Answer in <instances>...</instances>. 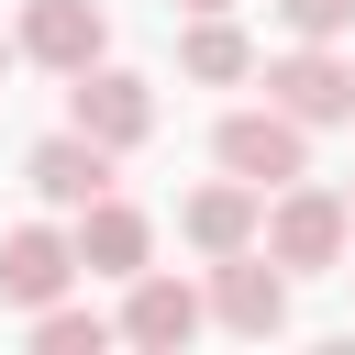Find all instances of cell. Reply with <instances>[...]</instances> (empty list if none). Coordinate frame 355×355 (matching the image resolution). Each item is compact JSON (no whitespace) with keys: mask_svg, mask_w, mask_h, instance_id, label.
Returning <instances> with one entry per match:
<instances>
[{"mask_svg":"<svg viewBox=\"0 0 355 355\" xmlns=\"http://www.w3.org/2000/svg\"><path fill=\"white\" fill-rule=\"evenodd\" d=\"M344 277H355V244H344Z\"/></svg>","mask_w":355,"mask_h":355,"instance_id":"17","label":"cell"},{"mask_svg":"<svg viewBox=\"0 0 355 355\" xmlns=\"http://www.w3.org/2000/svg\"><path fill=\"white\" fill-rule=\"evenodd\" d=\"M344 200H355V189H344Z\"/></svg>","mask_w":355,"mask_h":355,"instance_id":"18","label":"cell"},{"mask_svg":"<svg viewBox=\"0 0 355 355\" xmlns=\"http://www.w3.org/2000/svg\"><path fill=\"white\" fill-rule=\"evenodd\" d=\"M67 244H78V277H133V266H155V222H144L133 200H111V189L67 222Z\"/></svg>","mask_w":355,"mask_h":355,"instance_id":"9","label":"cell"},{"mask_svg":"<svg viewBox=\"0 0 355 355\" xmlns=\"http://www.w3.org/2000/svg\"><path fill=\"white\" fill-rule=\"evenodd\" d=\"M211 322L222 333H244V344H266V333H288V266L266 255V244H244V255H211Z\"/></svg>","mask_w":355,"mask_h":355,"instance_id":"4","label":"cell"},{"mask_svg":"<svg viewBox=\"0 0 355 355\" xmlns=\"http://www.w3.org/2000/svg\"><path fill=\"white\" fill-rule=\"evenodd\" d=\"M33 67H55V78H78V67H100L111 55V11L100 0H22V33H11Z\"/></svg>","mask_w":355,"mask_h":355,"instance_id":"8","label":"cell"},{"mask_svg":"<svg viewBox=\"0 0 355 355\" xmlns=\"http://www.w3.org/2000/svg\"><path fill=\"white\" fill-rule=\"evenodd\" d=\"M200 322H211V300H200L189 277H166V266H133V277H122V322H111L122 344H144V355H178Z\"/></svg>","mask_w":355,"mask_h":355,"instance_id":"6","label":"cell"},{"mask_svg":"<svg viewBox=\"0 0 355 355\" xmlns=\"http://www.w3.org/2000/svg\"><path fill=\"white\" fill-rule=\"evenodd\" d=\"M67 288H78V244L55 222H11L0 233V311H44Z\"/></svg>","mask_w":355,"mask_h":355,"instance_id":"7","label":"cell"},{"mask_svg":"<svg viewBox=\"0 0 355 355\" xmlns=\"http://www.w3.org/2000/svg\"><path fill=\"white\" fill-rule=\"evenodd\" d=\"M255 244H266L288 277H333V266H344V244H355V200H344V189H311V178H288V189H266V222H255Z\"/></svg>","mask_w":355,"mask_h":355,"instance_id":"1","label":"cell"},{"mask_svg":"<svg viewBox=\"0 0 355 355\" xmlns=\"http://www.w3.org/2000/svg\"><path fill=\"white\" fill-rule=\"evenodd\" d=\"M178 78H200V89H233V78H255V44H244V22H233V11H189V33H178Z\"/></svg>","mask_w":355,"mask_h":355,"instance_id":"12","label":"cell"},{"mask_svg":"<svg viewBox=\"0 0 355 355\" xmlns=\"http://www.w3.org/2000/svg\"><path fill=\"white\" fill-rule=\"evenodd\" d=\"M22 178H33V200H44V211H89V200L111 189V144H89V133L67 122V133H44V144L22 155Z\"/></svg>","mask_w":355,"mask_h":355,"instance_id":"10","label":"cell"},{"mask_svg":"<svg viewBox=\"0 0 355 355\" xmlns=\"http://www.w3.org/2000/svg\"><path fill=\"white\" fill-rule=\"evenodd\" d=\"M178 11H233V0H178Z\"/></svg>","mask_w":355,"mask_h":355,"instance_id":"16","label":"cell"},{"mask_svg":"<svg viewBox=\"0 0 355 355\" xmlns=\"http://www.w3.org/2000/svg\"><path fill=\"white\" fill-rule=\"evenodd\" d=\"M33 344H44V355H100L111 322H100L89 300H44V311H33Z\"/></svg>","mask_w":355,"mask_h":355,"instance_id":"13","label":"cell"},{"mask_svg":"<svg viewBox=\"0 0 355 355\" xmlns=\"http://www.w3.org/2000/svg\"><path fill=\"white\" fill-rule=\"evenodd\" d=\"M11 67H22V44H11V33H0V78H11Z\"/></svg>","mask_w":355,"mask_h":355,"instance_id":"15","label":"cell"},{"mask_svg":"<svg viewBox=\"0 0 355 355\" xmlns=\"http://www.w3.org/2000/svg\"><path fill=\"white\" fill-rule=\"evenodd\" d=\"M266 100L288 111V122H355V55H333V44H288V55H266Z\"/></svg>","mask_w":355,"mask_h":355,"instance_id":"5","label":"cell"},{"mask_svg":"<svg viewBox=\"0 0 355 355\" xmlns=\"http://www.w3.org/2000/svg\"><path fill=\"white\" fill-rule=\"evenodd\" d=\"M266 11H277L300 44H344V33H355V0H266Z\"/></svg>","mask_w":355,"mask_h":355,"instance_id":"14","label":"cell"},{"mask_svg":"<svg viewBox=\"0 0 355 355\" xmlns=\"http://www.w3.org/2000/svg\"><path fill=\"white\" fill-rule=\"evenodd\" d=\"M255 222H266V189H244V178H211V189H189V211H178L189 255H244Z\"/></svg>","mask_w":355,"mask_h":355,"instance_id":"11","label":"cell"},{"mask_svg":"<svg viewBox=\"0 0 355 355\" xmlns=\"http://www.w3.org/2000/svg\"><path fill=\"white\" fill-rule=\"evenodd\" d=\"M211 166L244 178V189H288V178H311V122H288L277 100L222 111V122H211Z\"/></svg>","mask_w":355,"mask_h":355,"instance_id":"2","label":"cell"},{"mask_svg":"<svg viewBox=\"0 0 355 355\" xmlns=\"http://www.w3.org/2000/svg\"><path fill=\"white\" fill-rule=\"evenodd\" d=\"M67 122L89 133V144H111V155H133L144 133H155V78H133V67H78L67 78Z\"/></svg>","mask_w":355,"mask_h":355,"instance_id":"3","label":"cell"}]
</instances>
